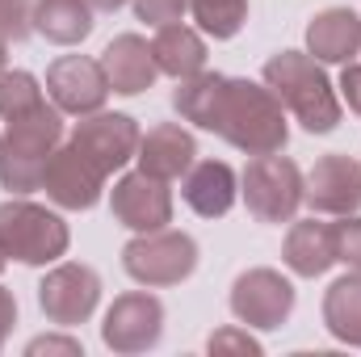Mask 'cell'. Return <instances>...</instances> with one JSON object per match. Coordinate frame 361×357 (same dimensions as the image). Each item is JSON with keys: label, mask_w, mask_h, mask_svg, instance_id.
Wrapping results in <instances>:
<instances>
[{"label": "cell", "mask_w": 361, "mask_h": 357, "mask_svg": "<svg viewBox=\"0 0 361 357\" xmlns=\"http://www.w3.org/2000/svg\"><path fill=\"white\" fill-rule=\"evenodd\" d=\"M173 109L180 122H193L197 131L219 135L244 156H265V152H286L290 143V122L286 105L277 92L261 80L244 76H223V72H197L189 80H177L173 89Z\"/></svg>", "instance_id": "6da1fadb"}, {"label": "cell", "mask_w": 361, "mask_h": 357, "mask_svg": "<svg viewBox=\"0 0 361 357\" xmlns=\"http://www.w3.org/2000/svg\"><path fill=\"white\" fill-rule=\"evenodd\" d=\"M265 85L277 92L286 114L307 131V135H332L341 126L345 101L324 72V63L307 51H277L265 63Z\"/></svg>", "instance_id": "7a4b0ae2"}, {"label": "cell", "mask_w": 361, "mask_h": 357, "mask_svg": "<svg viewBox=\"0 0 361 357\" xmlns=\"http://www.w3.org/2000/svg\"><path fill=\"white\" fill-rule=\"evenodd\" d=\"M63 109L42 105L8 122V131L0 135V189H8L13 198L42 189V173L63 143Z\"/></svg>", "instance_id": "3957f363"}, {"label": "cell", "mask_w": 361, "mask_h": 357, "mask_svg": "<svg viewBox=\"0 0 361 357\" xmlns=\"http://www.w3.org/2000/svg\"><path fill=\"white\" fill-rule=\"evenodd\" d=\"M0 248L21 265H55L72 248V231L59 210L38 206L30 198L0 202Z\"/></svg>", "instance_id": "277c9868"}, {"label": "cell", "mask_w": 361, "mask_h": 357, "mask_svg": "<svg viewBox=\"0 0 361 357\" xmlns=\"http://www.w3.org/2000/svg\"><path fill=\"white\" fill-rule=\"evenodd\" d=\"M240 198L257 223H290L302 206V169L281 152L252 156L240 173Z\"/></svg>", "instance_id": "5b68a950"}, {"label": "cell", "mask_w": 361, "mask_h": 357, "mask_svg": "<svg viewBox=\"0 0 361 357\" xmlns=\"http://www.w3.org/2000/svg\"><path fill=\"white\" fill-rule=\"evenodd\" d=\"M122 269L130 282L147 286V290H164L180 286L193 269H197V240L160 227V231H139L126 248H122Z\"/></svg>", "instance_id": "8992f818"}, {"label": "cell", "mask_w": 361, "mask_h": 357, "mask_svg": "<svg viewBox=\"0 0 361 357\" xmlns=\"http://www.w3.org/2000/svg\"><path fill=\"white\" fill-rule=\"evenodd\" d=\"M294 303H298L294 282H290L281 269H269V265L244 269V273L231 282V294H227L231 315H235L244 328H257V332L281 328V324L294 315Z\"/></svg>", "instance_id": "52a82bcc"}, {"label": "cell", "mask_w": 361, "mask_h": 357, "mask_svg": "<svg viewBox=\"0 0 361 357\" xmlns=\"http://www.w3.org/2000/svg\"><path fill=\"white\" fill-rule=\"evenodd\" d=\"M164 337V303L152 290H130L118 294L109 303V311L101 315V345L109 353L135 357L156 349Z\"/></svg>", "instance_id": "ba28073f"}, {"label": "cell", "mask_w": 361, "mask_h": 357, "mask_svg": "<svg viewBox=\"0 0 361 357\" xmlns=\"http://www.w3.org/2000/svg\"><path fill=\"white\" fill-rule=\"evenodd\" d=\"M38 307L55 328L89 324L101 307V273L80 261H55L38 282Z\"/></svg>", "instance_id": "9c48e42d"}, {"label": "cell", "mask_w": 361, "mask_h": 357, "mask_svg": "<svg viewBox=\"0 0 361 357\" xmlns=\"http://www.w3.org/2000/svg\"><path fill=\"white\" fill-rule=\"evenodd\" d=\"M139 139H143L139 122H135L130 114H109V109L85 114V118L72 122V131H68V143L80 147L105 177H109V173H122V169L135 160Z\"/></svg>", "instance_id": "30bf717a"}, {"label": "cell", "mask_w": 361, "mask_h": 357, "mask_svg": "<svg viewBox=\"0 0 361 357\" xmlns=\"http://www.w3.org/2000/svg\"><path fill=\"white\" fill-rule=\"evenodd\" d=\"M109 210L135 236L139 231H160V227L173 223V189H169V181L135 169V173H122V177L114 181Z\"/></svg>", "instance_id": "8fae6325"}, {"label": "cell", "mask_w": 361, "mask_h": 357, "mask_svg": "<svg viewBox=\"0 0 361 357\" xmlns=\"http://www.w3.org/2000/svg\"><path fill=\"white\" fill-rule=\"evenodd\" d=\"M47 97L55 109H63L68 118H85L105 109L109 101V80L101 72V59L89 55H59L47 68Z\"/></svg>", "instance_id": "7c38bea8"}, {"label": "cell", "mask_w": 361, "mask_h": 357, "mask_svg": "<svg viewBox=\"0 0 361 357\" xmlns=\"http://www.w3.org/2000/svg\"><path fill=\"white\" fill-rule=\"evenodd\" d=\"M302 202L315 214H357L361 210V164L345 152L319 156L302 177Z\"/></svg>", "instance_id": "4fadbf2b"}, {"label": "cell", "mask_w": 361, "mask_h": 357, "mask_svg": "<svg viewBox=\"0 0 361 357\" xmlns=\"http://www.w3.org/2000/svg\"><path fill=\"white\" fill-rule=\"evenodd\" d=\"M105 173L92 164L89 156L72 143H59V152L51 156L47 173H42V189L59 210H92L105 193Z\"/></svg>", "instance_id": "5bb4252c"}, {"label": "cell", "mask_w": 361, "mask_h": 357, "mask_svg": "<svg viewBox=\"0 0 361 357\" xmlns=\"http://www.w3.org/2000/svg\"><path fill=\"white\" fill-rule=\"evenodd\" d=\"M101 72L109 80V92H118V97H139V92L152 89L156 76H160L152 42L143 34H118L101 51Z\"/></svg>", "instance_id": "9a60e30c"}, {"label": "cell", "mask_w": 361, "mask_h": 357, "mask_svg": "<svg viewBox=\"0 0 361 357\" xmlns=\"http://www.w3.org/2000/svg\"><path fill=\"white\" fill-rule=\"evenodd\" d=\"M180 198L202 219H223L240 202V177L227 160H193L180 177Z\"/></svg>", "instance_id": "2e32d148"}, {"label": "cell", "mask_w": 361, "mask_h": 357, "mask_svg": "<svg viewBox=\"0 0 361 357\" xmlns=\"http://www.w3.org/2000/svg\"><path fill=\"white\" fill-rule=\"evenodd\" d=\"M307 55H315L319 63H353L361 55V17L353 8L336 4L324 8L307 21Z\"/></svg>", "instance_id": "e0dca14e"}, {"label": "cell", "mask_w": 361, "mask_h": 357, "mask_svg": "<svg viewBox=\"0 0 361 357\" xmlns=\"http://www.w3.org/2000/svg\"><path fill=\"white\" fill-rule=\"evenodd\" d=\"M135 160H139V169L152 173V177L180 181L189 173V164L197 160V143H193V135H189L180 122H160V126H152V131L139 139Z\"/></svg>", "instance_id": "ac0fdd59"}, {"label": "cell", "mask_w": 361, "mask_h": 357, "mask_svg": "<svg viewBox=\"0 0 361 357\" xmlns=\"http://www.w3.org/2000/svg\"><path fill=\"white\" fill-rule=\"evenodd\" d=\"M281 265L294 277H324L336 265L332 253V223L319 219H290L286 244H281Z\"/></svg>", "instance_id": "d6986e66"}, {"label": "cell", "mask_w": 361, "mask_h": 357, "mask_svg": "<svg viewBox=\"0 0 361 357\" xmlns=\"http://www.w3.org/2000/svg\"><path fill=\"white\" fill-rule=\"evenodd\" d=\"M152 55H156L160 76H173V80H189V76L206 72V38H202V30L185 25V21L156 30Z\"/></svg>", "instance_id": "ffe728a7"}, {"label": "cell", "mask_w": 361, "mask_h": 357, "mask_svg": "<svg viewBox=\"0 0 361 357\" xmlns=\"http://www.w3.org/2000/svg\"><path fill=\"white\" fill-rule=\"evenodd\" d=\"M92 8L89 0H34L30 8V25L38 38L55 42V47H76L92 34Z\"/></svg>", "instance_id": "44dd1931"}, {"label": "cell", "mask_w": 361, "mask_h": 357, "mask_svg": "<svg viewBox=\"0 0 361 357\" xmlns=\"http://www.w3.org/2000/svg\"><path fill=\"white\" fill-rule=\"evenodd\" d=\"M324 328L341 345L361 349V269H349L324 290Z\"/></svg>", "instance_id": "7402d4cb"}, {"label": "cell", "mask_w": 361, "mask_h": 357, "mask_svg": "<svg viewBox=\"0 0 361 357\" xmlns=\"http://www.w3.org/2000/svg\"><path fill=\"white\" fill-rule=\"evenodd\" d=\"M42 105H47V92H42V80L34 72H21V68L0 72V118L4 122H17Z\"/></svg>", "instance_id": "603a6c76"}, {"label": "cell", "mask_w": 361, "mask_h": 357, "mask_svg": "<svg viewBox=\"0 0 361 357\" xmlns=\"http://www.w3.org/2000/svg\"><path fill=\"white\" fill-rule=\"evenodd\" d=\"M189 13L206 38H235L248 21V0H189Z\"/></svg>", "instance_id": "cb8c5ba5"}, {"label": "cell", "mask_w": 361, "mask_h": 357, "mask_svg": "<svg viewBox=\"0 0 361 357\" xmlns=\"http://www.w3.org/2000/svg\"><path fill=\"white\" fill-rule=\"evenodd\" d=\"M332 253H336V265L361 269V214H336V223H332Z\"/></svg>", "instance_id": "d4e9b609"}, {"label": "cell", "mask_w": 361, "mask_h": 357, "mask_svg": "<svg viewBox=\"0 0 361 357\" xmlns=\"http://www.w3.org/2000/svg\"><path fill=\"white\" fill-rule=\"evenodd\" d=\"M130 4H135V17L143 25H152V30L173 25V21H180L189 13V0H130Z\"/></svg>", "instance_id": "484cf974"}, {"label": "cell", "mask_w": 361, "mask_h": 357, "mask_svg": "<svg viewBox=\"0 0 361 357\" xmlns=\"http://www.w3.org/2000/svg\"><path fill=\"white\" fill-rule=\"evenodd\" d=\"M210 353H244V357H261V341L248 337V328H219L206 341Z\"/></svg>", "instance_id": "4316f807"}, {"label": "cell", "mask_w": 361, "mask_h": 357, "mask_svg": "<svg viewBox=\"0 0 361 357\" xmlns=\"http://www.w3.org/2000/svg\"><path fill=\"white\" fill-rule=\"evenodd\" d=\"M30 0H0V38L21 42L34 25H30Z\"/></svg>", "instance_id": "83f0119b"}, {"label": "cell", "mask_w": 361, "mask_h": 357, "mask_svg": "<svg viewBox=\"0 0 361 357\" xmlns=\"http://www.w3.org/2000/svg\"><path fill=\"white\" fill-rule=\"evenodd\" d=\"M42 353H63V357H85V345L76 337H34L25 345V357H42Z\"/></svg>", "instance_id": "f1b7e54d"}, {"label": "cell", "mask_w": 361, "mask_h": 357, "mask_svg": "<svg viewBox=\"0 0 361 357\" xmlns=\"http://www.w3.org/2000/svg\"><path fill=\"white\" fill-rule=\"evenodd\" d=\"M336 92H341V101H345V105H349V109L361 118V63H357V59H353V63H345Z\"/></svg>", "instance_id": "f546056e"}, {"label": "cell", "mask_w": 361, "mask_h": 357, "mask_svg": "<svg viewBox=\"0 0 361 357\" xmlns=\"http://www.w3.org/2000/svg\"><path fill=\"white\" fill-rule=\"evenodd\" d=\"M13 324H17V298H13L8 286H0V349H4V341L13 332Z\"/></svg>", "instance_id": "4dcf8cb0"}, {"label": "cell", "mask_w": 361, "mask_h": 357, "mask_svg": "<svg viewBox=\"0 0 361 357\" xmlns=\"http://www.w3.org/2000/svg\"><path fill=\"white\" fill-rule=\"evenodd\" d=\"M92 8H97V13H118V8H122V4H130V0H89Z\"/></svg>", "instance_id": "1f68e13d"}, {"label": "cell", "mask_w": 361, "mask_h": 357, "mask_svg": "<svg viewBox=\"0 0 361 357\" xmlns=\"http://www.w3.org/2000/svg\"><path fill=\"white\" fill-rule=\"evenodd\" d=\"M8 68V38H0V72Z\"/></svg>", "instance_id": "d6a6232c"}, {"label": "cell", "mask_w": 361, "mask_h": 357, "mask_svg": "<svg viewBox=\"0 0 361 357\" xmlns=\"http://www.w3.org/2000/svg\"><path fill=\"white\" fill-rule=\"evenodd\" d=\"M4 261H8V257H4V248H0V273H4Z\"/></svg>", "instance_id": "836d02e7"}]
</instances>
